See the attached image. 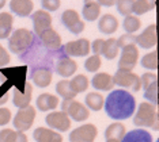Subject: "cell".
I'll use <instances>...</instances> for the list:
<instances>
[{
  "label": "cell",
  "instance_id": "30",
  "mask_svg": "<svg viewBox=\"0 0 159 142\" xmlns=\"http://www.w3.org/2000/svg\"><path fill=\"white\" fill-rule=\"evenodd\" d=\"M155 7H157V2L136 0V2H132V14H135V16H140V15H144V14L150 12Z\"/></svg>",
  "mask_w": 159,
  "mask_h": 142
},
{
  "label": "cell",
  "instance_id": "37",
  "mask_svg": "<svg viewBox=\"0 0 159 142\" xmlns=\"http://www.w3.org/2000/svg\"><path fill=\"white\" fill-rule=\"evenodd\" d=\"M102 65V60H101L99 56H91L86 60L84 62V69L87 72H91V73H95L97 71L101 68Z\"/></svg>",
  "mask_w": 159,
  "mask_h": 142
},
{
  "label": "cell",
  "instance_id": "3",
  "mask_svg": "<svg viewBox=\"0 0 159 142\" xmlns=\"http://www.w3.org/2000/svg\"><path fill=\"white\" fill-rule=\"evenodd\" d=\"M33 32L27 28H16L8 37V49L14 54H23L33 45Z\"/></svg>",
  "mask_w": 159,
  "mask_h": 142
},
{
  "label": "cell",
  "instance_id": "6",
  "mask_svg": "<svg viewBox=\"0 0 159 142\" xmlns=\"http://www.w3.org/2000/svg\"><path fill=\"white\" fill-rule=\"evenodd\" d=\"M35 115H37L35 108L33 105H29V107L23 108V110H19L16 112V115L14 116L12 125L18 131H20V133L27 131V130L31 129V126H33Z\"/></svg>",
  "mask_w": 159,
  "mask_h": 142
},
{
  "label": "cell",
  "instance_id": "32",
  "mask_svg": "<svg viewBox=\"0 0 159 142\" xmlns=\"http://www.w3.org/2000/svg\"><path fill=\"white\" fill-rule=\"evenodd\" d=\"M89 84H90L89 77H87V76H84V75H78V76H75L74 79L70 80L71 88H72V91H74L76 95L84 92V91L89 88Z\"/></svg>",
  "mask_w": 159,
  "mask_h": 142
},
{
  "label": "cell",
  "instance_id": "17",
  "mask_svg": "<svg viewBox=\"0 0 159 142\" xmlns=\"http://www.w3.org/2000/svg\"><path fill=\"white\" fill-rule=\"evenodd\" d=\"M35 142H63V136L48 127H37L33 133Z\"/></svg>",
  "mask_w": 159,
  "mask_h": 142
},
{
  "label": "cell",
  "instance_id": "11",
  "mask_svg": "<svg viewBox=\"0 0 159 142\" xmlns=\"http://www.w3.org/2000/svg\"><path fill=\"white\" fill-rule=\"evenodd\" d=\"M61 22L72 34H80L84 30V22L80 19L76 11L72 8H68L61 14Z\"/></svg>",
  "mask_w": 159,
  "mask_h": 142
},
{
  "label": "cell",
  "instance_id": "40",
  "mask_svg": "<svg viewBox=\"0 0 159 142\" xmlns=\"http://www.w3.org/2000/svg\"><path fill=\"white\" fill-rule=\"evenodd\" d=\"M126 45H136V35H133V34H124V35H121V37L117 39L118 49H120V47H124Z\"/></svg>",
  "mask_w": 159,
  "mask_h": 142
},
{
  "label": "cell",
  "instance_id": "29",
  "mask_svg": "<svg viewBox=\"0 0 159 142\" xmlns=\"http://www.w3.org/2000/svg\"><path fill=\"white\" fill-rule=\"evenodd\" d=\"M0 142H27V136L11 129H3L0 131Z\"/></svg>",
  "mask_w": 159,
  "mask_h": 142
},
{
  "label": "cell",
  "instance_id": "15",
  "mask_svg": "<svg viewBox=\"0 0 159 142\" xmlns=\"http://www.w3.org/2000/svg\"><path fill=\"white\" fill-rule=\"evenodd\" d=\"M34 24V32L37 35H39L41 32H44L45 30L52 28V15L45 10H38L31 15Z\"/></svg>",
  "mask_w": 159,
  "mask_h": 142
},
{
  "label": "cell",
  "instance_id": "12",
  "mask_svg": "<svg viewBox=\"0 0 159 142\" xmlns=\"http://www.w3.org/2000/svg\"><path fill=\"white\" fill-rule=\"evenodd\" d=\"M0 73L4 75L6 79L15 85V88H23L26 84V75H27V67H14L7 69H0Z\"/></svg>",
  "mask_w": 159,
  "mask_h": 142
},
{
  "label": "cell",
  "instance_id": "8",
  "mask_svg": "<svg viewBox=\"0 0 159 142\" xmlns=\"http://www.w3.org/2000/svg\"><path fill=\"white\" fill-rule=\"evenodd\" d=\"M98 136V129L93 123H86L70 133L71 142H94Z\"/></svg>",
  "mask_w": 159,
  "mask_h": 142
},
{
  "label": "cell",
  "instance_id": "42",
  "mask_svg": "<svg viewBox=\"0 0 159 142\" xmlns=\"http://www.w3.org/2000/svg\"><path fill=\"white\" fill-rule=\"evenodd\" d=\"M11 118H12L11 110H8V108H4V107L0 108V126H6L7 123H10Z\"/></svg>",
  "mask_w": 159,
  "mask_h": 142
},
{
  "label": "cell",
  "instance_id": "26",
  "mask_svg": "<svg viewBox=\"0 0 159 142\" xmlns=\"http://www.w3.org/2000/svg\"><path fill=\"white\" fill-rule=\"evenodd\" d=\"M14 16L10 12L0 14V39H7L12 32Z\"/></svg>",
  "mask_w": 159,
  "mask_h": 142
},
{
  "label": "cell",
  "instance_id": "35",
  "mask_svg": "<svg viewBox=\"0 0 159 142\" xmlns=\"http://www.w3.org/2000/svg\"><path fill=\"white\" fill-rule=\"evenodd\" d=\"M122 27L126 31V34H133V32L139 31L142 27V20L135 15H129L125 16L124 22H122Z\"/></svg>",
  "mask_w": 159,
  "mask_h": 142
},
{
  "label": "cell",
  "instance_id": "43",
  "mask_svg": "<svg viewBox=\"0 0 159 142\" xmlns=\"http://www.w3.org/2000/svg\"><path fill=\"white\" fill-rule=\"evenodd\" d=\"M10 61H11L10 53L7 52V50L2 45H0V69H2L3 67H6V65H8Z\"/></svg>",
  "mask_w": 159,
  "mask_h": 142
},
{
  "label": "cell",
  "instance_id": "47",
  "mask_svg": "<svg viewBox=\"0 0 159 142\" xmlns=\"http://www.w3.org/2000/svg\"><path fill=\"white\" fill-rule=\"evenodd\" d=\"M106 142H120V141H114V140H106Z\"/></svg>",
  "mask_w": 159,
  "mask_h": 142
},
{
  "label": "cell",
  "instance_id": "20",
  "mask_svg": "<svg viewBox=\"0 0 159 142\" xmlns=\"http://www.w3.org/2000/svg\"><path fill=\"white\" fill-rule=\"evenodd\" d=\"M38 37L42 41V43H44V46L50 50H59L61 47V37L59 35V32L56 30H53V28L45 30Z\"/></svg>",
  "mask_w": 159,
  "mask_h": 142
},
{
  "label": "cell",
  "instance_id": "13",
  "mask_svg": "<svg viewBox=\"0 0 159 142\" xmlns=\"http://www.w3.org/2000/svg\"><path fill=\"white\" fill-rule=\"evenodd\" d=\"M31 96H33V85H31V83L26 81L23 88H14L12 103L15 107L19 108V110H23V108L30 105Z\"/></svg>",
  "mask_w": 159,
  "mask_h": 142
},
{
  "label": "cell",
  "instance_id": "10",
  "mask_svg": "<svg viewBox=\"0 0 159 142\" xmlns=\"http://www.w3.org/2000/svg\"><path fill=\"white\" fill-rule=\"evenodd\" d=\"M91 43L87 38H79L76 41H71L64 45L63 50L68 57H86L90 53Z\"/></svg>",
  "mask_w": 159,
  "mask_h": 142
},
{
  "label": "cell",
  "instance_id": "33",
  "mask_svg": "<svg viewBox=\"0 0 159 142\" xmlns=\"http://www.w3.org/2000/svg\"><path fill=\"white\" fill-rule=\"evenodd\" d=\"M56 92H57V95H60L63 99H75V97H76V93L72 91L71 85H70V80H67V79L60 80L56 84Z\"/></svg>",
  "mask_w": 159,
  "mask_h": 142
},
{
  "label": "cell",
  "instance_id": "44",
  "mask_svg": "<svg viewBox=\"0 0 159 142\" xmlns=\"http://www.w3.org/2000/svg\"><path fill=\"white\" fill-rule=\"evenodd\" d=\"M103 42H105V39H102V38H97L95 41L93 42V45L90 46V50H93V52H94V56H101V53H102Z\"/></svg>",
  "mask_w": 159,
  "mask_h": 142
},
{
  "label": "cell",
  "instance_id": "24",
  "mask_svg": "<svg viewBox=\"0 0 159 142\" xmlns=\"http://www.w3.org/2000/svg\"><path fill=\"white\" fill-rule=\"evenodd\" d=\"M91 84L95 89L110 91V89H113V87H114L113 76H110L109 73H97L91 79Z\"/></svg>",
  "mask_w": 159,
  "mask_h": 142
},
{
  "label": "cell",
  "instance_id": "2",
  "mask_svg": "<svg viewBox=\"0 0 159 142\" xmlns=\"http://www.w3.org/2000/svg\"><path fill=\"white\" fill-rule=\"evenodd\" d=\"M133 123L137 127H151L155 131L158 130V110L155 105L148 101L140 103L133 118Z\"/></svg>",
  "mask_w": 159,
  "mask_h": 142
},
{
  "label": "cell",
  "instance_id": "45",
  "mask_svg": "<svg viewBox=\"0 0 159 142\" xmlns=\"http://www.w3.org/2000/svg\"><path fill=\"white\" fill-rule=\"evenodd\" d=\"M99 6H106V7H111L116 4V2H106V0H101V2H98Z\"/></svg>",
  "mask_w": 159,
  "mask_h": 142
},
{
  "label": "cell",
  "instance_id": "7",
  "mask_svg": "<svg viewBox=\"0 0 159 142\" xmlns=\"http://www.w3.org/2000/svg\"><path fill=\"white\" fill-rule=\"evenodd\" d=\"M121 57L118 60V69L132 72L139 61V47L136 45H126L121 47Z\"/></svg>",
  "mask_w": 159,
  "mask_h": 142
},
{
  "label": "cell",
  "instance_id": "16",
  "mask_svg": "<svg viewBox=\"0 0 159 142\" xmlns=\"http://www.w3.org/2000/svg\"><path fill=\"white\" fill-rule=\"evenodd\" d=\"M76 71H78V62L70 57H61L56 64V72L64 79L74 76Z\"/></svg>",
  "mask_w": 159,
  "mask_h": 142
},
{
  "label": "cell",
  "instance_id": "9",
  "mask_svg": "<svg viewBox=\"0 0 159 142\" xmlns=\"http://www.w3.org/2000/svg\"><path fill=\"white\" fill-rule=\"evenodd\" d=\"M45 122L52 130H57L60 133H64L70 130L71 127V119L66 112L63 111H53L46 115Z\"/></svg>",
  "mask_w": 159,
  "mask_h": 142
},
{
  "label": "cell",
  "instance_id": "25",
  "mask_svg": "<svg viewBox=\"0 0 159 142\" xmlns=\"http://www.w3.org/2000/svg\"><path fill=\"white\" fill-rule=\"evenodd\" d=\"M83 18L89 22H94L97 20L101 15V6L98 4V2H93V0H89V2H84V6H83L82 10Z\"/></svg>",
  "mask_w": 159,
  "mask_h": 142
},
{
  "label": "cell",
  "instance_id": "4",
  "mask_svg": "<svg viewBox=\"0 0 159 142\" xmlns=\"http://www.w3.org/2000/svg\"><path fill=\"white\" fill-rule=\"evenodd\" d=\"M61 111L66 112L70 119H74L75 122H84L90 116L89 108L75 99H64L61 103Z\"/></svg>",
  "mask_w": 159,
  "mask_h": 142
},
{
  "label": "cell",
  "instance_id": "34",
  "mask_svg": "<svg viewBox=\"0 0 159 142\" xmlns=\"http://www.w3.org/2000/svg\"><path fill=\"white\" fill-rule=\"evenodd\" d=\"M140 65L144 69H148V71H157L158 69V52L157 50H152L151 53L144 54L140 60Z\"/></svg>",
  "mask_w": 159,
  "mask_h": 142
},
{
  "label": "cell",
  "instance_id": "39",
  "mask_svg": "<svg viewBox=\"0 0 159 142\" xmlns=\"http://www.w3.org/2000/svg\"><path fill=\"white\" fill-rule=\"evenodd\" d=\"M11 87H12V84L8 80H6V81L0 85V105L7 103V100H8V97H10V88H11Z\"/></svg>",
  "mask_w": 159,
  "mask_h": 142
},
{
  "label": "cell",
  "instance_id": "38",
  "mask_svg": "<svg viewBox=\"0 0 159 142\" xmlns=\"http://www.w3.org/2000/svg\"><path fill=\"white\" fill-rule=\"evenodd\" d=\"M116 4H117V10L121 15H124V16L132 15V2H129V0H121V2H116Z\"/></svg>",
  "mask_w": 159,
  "mask_h": 142
},
{
  "label": "cell",
  "instance_id": "27",
  "mask_svg": "<svg viewBox=\"0 0 159 142\" xmlns=\"http://www.w3.org/2000/svg\"><path fill=\"white\" fill-rule=\"evenodd\" d=\"M105 104V97L99 92H89L86 95L84 105L93 111H101Z\"/></svg>",
  "mask_w": 159,
  "mask_h": 142
},
{
  "label": "cell",
  "instance_id": "18",
  "mask_svg": "<svg viewBox=\"0 0 159 142\" xmlns=\"http://www.w3.org/2000/svg\"><path fill=\"white\" fill-rule=\"evenodd\" d=\"M33 8H34V3L31 0H11L10 2V10H11V12L20 18L30 16Z\"/></svg>",
  "mask_w": 159,
  "mask_h": 142
},
{
  "label": "cell",
  "instance_id": "5",
  "mask_svg": "<svg viewBox=\"0 0 159 142\" xmlns=\"http://www.w3.org/2000/svg\"><path fill=\"white\" fill-rule=\"evenodd\" d=\"M114 85H118L125 89H132L135 92H139L142 89V81H140V76H137L133 72H126L118 69L113 76Z\"/></svg>",
  "mask_w": 159,
  "mask_h": 142
},
{
  "label": "cell",
  "instance_id": "41",
  "mask_svg": "<svg viewBox=\"0 0 159 142\" xmlns=\"http://www.w3.org/2000/svg\"><path fill=\"white\" fill-rule=\"evenodd\" d=\"M41 6H42V8H44L45 11H48L49 12V11L59 10L60 6H61V2L60 0H42Z\"/></svg>",
  "mask_w": 159,
  "mask_h": 142
},
{
  "label": "cell",
  "instance_id": "36",
  "mask_svg": "<svg viewBox=\"0 0 159 142\" xmlns=\"http://www.w3.org/2000/svg\"><path fill=\"white\" fill-rule=\"evenodd\" d=\"M144 97L147 100H150V103L152 105L158 104V81H155L151 85H148L147 88H144Z\"/></svg>",
  "mask_w": 159,
  "mask_h": 142
},
{
  "label": "cell",
  "instance_id": "23",
  "mask_svg": "<svg viewBox=\"0 0 159 142\" xmlns=\"http://www.w3.org/2000/svg\"><path fill=\"white\" fill-rule=\"evenodd\" d=\"M152 136L144 129H135L129 133H125L120 142H152Z\"/></svg>",
  "mask_w": 159,
  "mask_h": 142
},
{
  "label": "cell",
  "instance_id": "22",
  "mask_svg": "<svg viewBox=\"0 0 159 142\" xmlns=\"http://www.w3.org/2000/svg\"><path fill=\"white\" fill-rule=\"evenodd\" d=\"M59 97L56 95L52 93H41L35 100V104H37V108L39 111L45 112V111H52L57 108L59 105Z\"/></svg>",
  "mask_w": 159,
  "mask_h": 142
},
{
  "label": "cell",
  "instance_id": "31",
  "mask_svg": "<svg viewBox=\"0 0 159 142\" xmlns=\"http://www.w3.org/2000/svg\"><path fill=\"white\" fill-rule=\"evenodd\" d=\"M102 56L106 60H114L118 54V46H117V39L116 38H109L105 39L103 46H102Z\"/></svg>",
  "mask_w": 159,
  "mask_h": 142
},
{
  "label": "cell",
  "instance_id": "46",
  "mask_svg": "<svg viewBox=\"0 0 159 142\" xmlns=\"http://www.w3.org/2000/svg\"><path fill=\"white\" fill-rule=\"evenodd\" d=\"M6 4H7V2H4V0H0V10H2Z\"/></svg>",
  "mask_w": 159,
  "mask_h": 142
},
{
  "label": "cell",
  "instance_id": "19",
  "mask_svg": "<svg viewBox=\"0 0 159 142\" xmlns=\"http://www.w3.org/2000/svg\"><path fill=\"white\" fill-rule=\"evenodd\" d=\"M52 69L49 68H37L31 72V80L39 88H46L52 83Z\"/></svg>",
  "mask_w": 159,
  "mask_h": 142
},
{
  "label": "cell",
  "instance_id": "1",
  "mask_svg": "<svg viewBox=\"0 0 159 142\" xmlns=\"http://www.w3.org/2000/svg\"><path fill=\"white\" fill-rule=\"evenodd\" d=\"M105 112L110 119L125 121L131 118L136 110V99L125 89H114L105 99Z\"/></svg>",
  "mask_w": 159,
  "mask_h": 142
},
{
  "label": "cell",
  "instance_id": "21",
  "mask_svg": "<svg viewBox=\"0 0 159 142\" xmlns=\"http://www.w3.org/2000/svg\"><path fill=\"white\" fill-rule=\"evenodd\" d=\"M118 28V19L116 18L113 14H105L101 16V19L98 22V30L102 34H114Z\"/></svg>",
  "mask_w": 159,
  "mask_h": 142
},
{
  "label": "cell",
  "instance_id": "14",
  "mask_svg": "<svg viewBox=\"0 0 159 142\" xmlns=\"http://www.w3.org/2000/svg\"><path fill=\"white\" fill-rule=\"evenodd\" d=\"M157 43H158V32L155 23L147 26L139 35H136V45H139L143 49H151V47L157 46Z\"/></svg>",
  "mask_w": 159,
  "mask_h": 142
},
{
  "label": "cell",
  "instance_id": "28",
  "mask_svg": "<svg viewBox=\"0 0 159 142\" xmlns=\"http://www.w3.org/2000/svg\"><path fill=\"white\" fill-rule=\"evenodd\" d=\"M125 133H126L125 126L120 122H116L106 127V130H105V138H106V140L121 141L122 137L125 136Z\"/></svg>",
  "mask_w": 159,
  "mask_h": 142
}]
</instances>
